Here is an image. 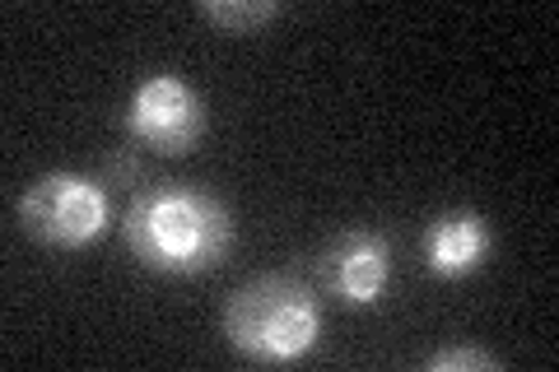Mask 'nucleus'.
<instances>
[{
	"label": "nucleus",
	"instance_id": "obj_1",
	"mask_svg": "<svg viewBox=\"0 0 559 372\" xmlns=\"http://www.w3.org/2000/svg\"><path fill=\"white\" fill-rule=\"evenodd\" d=\"M121 247L154 275H210L234 247V215L205 187L159 182L131 201Z\"/></svg>",
	"mask_w": 559,
	"mask_h": 372
},
{
	"label": "nucleus",
	"instance_id": "obj_2",
	"mask_svg": "<svg viewBox=\"0 0 559 372\" xmlns=\"http://www.w3.org/2000/svg\"><path fill=\"white\" fill-rule=\"evenodd\" d=\"M224 335L248 363H294L322 340V303L304 279L257 275L224 303Z\"/></svg>",
	"mask_w": 559,
	"mask_h": 372
},
{
	"label": "nucleus",
	"instance_id": "obj_3",
	"mask_svg": "<svg viewBox=\"0 0 559 372\" xmlns=\"http://www.w3.org/2000/svg\"><path fill=\"white\" fill-rule=\"evenodd\" d=\"M108 187L84 172H43L20 196V224L28 238L57 252H80L108 228Z\"/></svg>",
	"mask_w": 559,
	"mask_h": 372
},
{
	"label": "nucleus",
	"instance_id": "obj_4",
	"mask_svg": "<svg viewBox=\"0 0 559 372\" xmlns=\"http://www.w3.org/2000/svg\"><path fill=\"white\" fill-rule=\"evenodd\" d=\"M121 121H127V135L135 145L168 154V158H182L201 145V135L210 127V108L182 75L159 70V75H145L135 84Z\"/></svg>",
	"mask_w": 559,
	"mask_h": 372
},
{
	"label": "nucleus",
	"instance_id": "obj_5",
	"mask_svg": "<svg viewBox=\"0 0 559 372\" xmlns=\"http://www.w3.org/2000/svg\"><path fill=\"white\" fill-rule=\"evenodd\" d=\"M392 279V247L378 228H345L322 256V285L345 308H378Z\"/></svg>",
	"mask_w": 559,
	"mask_h": 372
},
{
	"label": "nucleus",
	"instance_id": "obj_6",
	"mask_svg": "<svg viewBox=\"0 0 559 372\" xmlns=\"http://www.w3.org/2000/svg\"><path fill=\"white\" fill-rule=\"evenodd\" d=\"M489 252H495V233H489L480 209H466V205L443 209V215L429 224V233H425V265L439 279L476 275L480 265L489 261Z\"/></svg>",
	"mask_w": 559,
	"mask_h": 372
},
{
	"label": "nucleus",
	"instance_id": "obj_7",
	"mask_svg": "<svg viewBox=\"0 0 559 372\" xmlns=\"http://www.w3.org/2000/svg\"><path fill=\"white\" fill-rule=\"evenodd\" d=\"M280 10H285L280 0H201L197 5L201 20L224 33H252L261 24L280 20Z\"/></svg>",
	"mask_w": 559,
	"mask_h": 372
},
{
	"label": "nucleus",
	"instance_id": "obj_8",
	"mask_svg": "<svg viewBox=\"0 0 559 372\" xmlns=\"http://www.w3.org/2000/svg\"><path fill=\"white\" fill-rule=\"evenodd\" d=\"M429 372H495L499 359L485 349H471V345H452V349H439L425 359Z\"/></svg>",
	"mask_w": 559,
	"mask_h": 372
},
{
	"label": "nucleus",
	"instance_id": "obj_9",
	"mask_svg": "<svg viewBox=\"0 0 559 372\" xmlns=\"http://www.w3.org/2000/svg\"><path fill=\"white\" fill-rule=\"evenodd\" d=\"M140 177V164H135V154L131 149H117L108 158V168H103V187H131Z\"/></svg>",
	"mask_w": 559,
	"mask_h": 372
}]
</instances>
